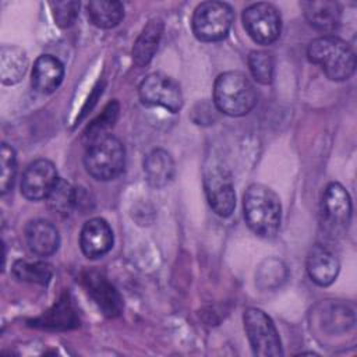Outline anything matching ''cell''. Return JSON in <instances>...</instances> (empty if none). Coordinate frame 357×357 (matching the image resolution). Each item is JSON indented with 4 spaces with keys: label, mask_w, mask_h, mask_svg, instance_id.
<instances>
[{
    "label": "cell",
    "mask_w": 357,
    "mask_h": 357,
    "mask_svg": "<svg viewBox=\"0 0 357 357\" xmlns=\"http://www.w3.org/2000/svg\"><path fill=\"white\" fill-rule=\"evenodd\" d=\"M28 67V57L24 49L15 45H4L0 49V78L6 85L21 81Z\"/></svg>",
    "instance_id": "21"
},
{
    "label": "cell",
    "mask_w": 357,
    "mask_h": 357,
    "mask_svg": "<svg viewBox=\"0 0 357 357\" xmlns=\"http://www.w3.org/2000/svg\"><path fill=\"white\" fill-rule=\"evenodd\" d=\"M13 275L21 280L28 283H36V284H47L53 276V269L49 264L36 261L29 262L24 259H18L13 264Z\"/></svg>",
    "instance_id": "24"
},
{
    "label": "cell",
    "mask_w": 357,
    "mask_h": 357,
    "mask_svg": "<svg viewBox=\"0 0 357 357\" xmlns=\"http://www.w3.org/2000/svg\"><path fill=\"white\" fill-rule=\"evenodd\" d=\"M248 67L252 77L259 84L268 85L272 82L275 63H273V57L269 53L262 50L251 52L248 56Z\"/></svg>",
    "instance_id": "27"
},
{
    "label": "cell",
    "mask_w": 357,
    "mask_h": 357,
    "mask_svg": "<svg viewBox=\"0 0 357 357\" xmlns=\"http://www.w3.org/2000/svg\"><path fill=\"white\" fill-rule=\"evenodd\" d=\"M82 283L103 315L116 318L123 312V298L120 293L102 273L86 271L82 273Z\"/></svg>",
    "instance_id": "12"
},
{
    "label": "cell",
    "mask_w": 357,
    "mask_h": 357,
    "mask_svg": "<svg viewBox=\"0 0 357 357\" xmlns=\"http://www.w3.org/2000/svg\"><path fill=\"white\" fill-rule=\"evenodd\" d=\"M63 77V63L54 56L42 54L36 59L32 68V86L36 92L47 95L60 86Z\"/></svg>",
    "instance_id": "16"
},
{
    "label": "cell",
    "mask_w": 357,
    "mask_h": 357,
    "mask_svg": "<svg viewBox=\"0 0 357 357\" xmlns=\"http://www.w3.org/2000/svg\"><path fill=\"white\" fill-rule=\"evenodd\" d=\"M119 112H120V105L116 99L109 102L105 106L103 112L88 126V128L85 131V138H86L88 144L109 134V130L114 126V123L119 117Z\"/></svg>",
    "instance_id": "25"
},
{
    "label": "cell",
    "mask_w": 357,
    "mask_h": 357,
    "mask_svg": "<svg viewBox=\"0 0 357 357\" xmlns=\"http://www.w3.org/2000/svg\"><path fill=\"white\" fill-rule=\"evenodd\" d=\"M321 227L329 238L346 234L351 220V198L340 183H329L321 197Z\"/></svg>",
    "instance_id": "5"
},
{
    "label": "cell",
    "mask_w": 357,
    "mask_h": 357,
    "mask_svg": "<svg viewBox=\"0 0 357 357\" xmlns=\"http://www.w3.org/2000/svg\"><path fill=\"white\" fill-rule=\"evenodd\" d=\"M57 169L47 159H38L28 165L21 178V194L31 201L46 199L59 181Z\"/></svg>",
    "instance_id": "11"
},
{
    "label": "cell",
    "mask_w": 357,
    "mask_h": 357,
    "mask_svg": "<svg viewBox=\"0 0 357 357\" xmlns=\"http://www.w3.org/2000/svg\"><path fill=\"white\" fill-rule=\"evenodd\" d=\"M141 100L149 106H160L176 113L183 106V93L177 81L163 73H152L139 84Z\"/></svg>",
    "instance_id": "10"
},
{
    "label": "cell",
    "mask_w": 357,
    "mask_h": 357,
    "mask_svg": "<svg viewBox=\"0 0 357 357\" xmlns=\"http://www.w3.org/2000/svg\"><path fill=\"white\" fill-rule=\"evenodd\" d=\"M307 57L319 66L332 81L349 79L356 70V54L350 45L332 35L311 40L307 47Z\"/></svg>",
    "instance_id": "2"
},
{
    "label": "cell",
    "mask_w": 357,
    "mask_h": 357,
    "mask_svg": "<svg viewBox=\"0 0 357 357\" xmlns=\"http://www.w3.org/2000/svg\"><path fill=\"white\" fill-rule=\"evenodd\" d=\"M86 14L89 21L103 29L114 28L124 17V7L116 0H95L86 4Z\"/></svg>",
    "instance_id": "22"
},
{
    "label": "cell",
    "mask_w": 357,
    "mask_h": 357,
    "mask_svg": "<svg viewBox=\"0 0 357 357\" xmlns=\"http://www.w3.org/2000/svg\"><path fill=\"white\" fill-rule=\"evenodd\" d=\"M307 273L318 286H329L339 273V261L336 255L325 245L315 244L307 255Z\"/></svg>",
    "instance_id": "14"
},
{
    "label": "cell",
    "mask_w": 357,
    "mask_h": 357,
    "mask_svg": "<svg viewBox=\"0 0 357 357\" xmlns=\"http://www.w3.org/2000/svg\"><path fill=\"white\" fill-rule=\"evenodd\" d=\"M84 165L89 176L95 180H113L123 172L126 165L124 145L110 134L100 137L88 144Z\"/></svg>",
    "instance_id": "4"
},
{
    "label": "cell",
    "mask_w": 357,
    "mask_h": 357,
    "mask_svg": "<svg viewBox=\"0 0 357 357\" xmlns=\"http://www.w3.org/2000/svg\"><path fill=\"white\" fill-rule=\"evenodd\" d=\"M213 102L219 112L231 117H240L254 109L257 92L245 74L226 71L215 81Z\"/></svg>",
    "instance_id": "3"
},
{
    "label": "cell",
    "mask_w": 357,
    "mask_h": 357,
    "mask_svg": "<svg viewBox=\"0 0 357 357\" xmlns=\"http://www.w3.org/2000/svg\"><path fill=\"white\" fill-rule=\"evenodd\" d=\"M287 278L286 265L276 258L265 259L257 271V283L262 289H275Z\"/></svg>",
    "instance_id": "26"
},
{
    "label": "cell",
    "mask_w": 357,
    "mask_h": 357,
    "mask_svg": "<svg viewBox=\"0 0 357 357\" xmlns=\"http://www.w3.org/2000/svg\"><path fill=\"white\" fill-rule=\"evenodd\" d=\"M301 7L308 24L321 32H332L340 22L342 10L336 1H303Z\"/></svg>",
    "instance_id": "18"
},
{
    "label": "cell",
    "mask_w": 357,
    "mask_h": 357,
    "mask_svg": "<svg viewBox=\"0 0 357 357\" xmlns=\"http://www.w3.org/2000/svg\"><path fill=\"white\" fill-rule=\"evenodd\" d=\"M31 325L40 329L67 331L79 326V318L68 294H64L50 310L32 319Z\"/></svg>",
    "instance_id": "17"
},
{
    "label": "cell",
    "mask_w": 357,
    "mask_h": 357,
    "mask_svg": "<svg viewBox=\"0 0 357 357\" xmlns=\"http://www.w3.org/2000/svg\"><path fill=\"white\" fill-rule=\"evenodd\" d=\"M50 7H52V13L56 24L60 28H68L75 22L78 17L79 3L78 1H56V3H50Z\"/></svg>",
    "instance_id": "29"
},
{
    "label": "cell",
    "mask_w": 357,
    "mask_h": 357,
    "mask_svg": "<svg viewBox=\"0 0 357 357\" xmlns=\"http://www.w3.org/2000/svg\"><path fill=\"white\" fill-rule=\"evenodd\" d=\"M77 191L63 178H59L57 184L53 187L46 198L49 209L59 216H68L70 212L77 205Z\"/></svg>",
    "instance_id": "23"
},
{
    "label": "cell",
    "mask_w": 357,
    "mask_h": 357,
    "mask_svg": "<svg viewBox=\"0 0 357 357\" xmlns=\"http://www.w3.org/2000/svg\"><path fill=\"white\" fill-rule=\"evenodd\" d=\"M244 219L248 227L259 237L276 236L282 220L280 199L269 187L254 183L247 187L243 197Z\"/></svg>",
    "instance_id": "1"
},
{
    "label": "cell",
    "mask_w": 357,
    "mask_h": 357,
    "mask_svg": "<svg viewBox=\"0 0 357 357\" xmlns=\"http://www.w3.org/2000/svg\"><path fill=\"white\" fill-rule=\"evenodd\" d=\"M25 240L28 248L38 257H49L60 245L59 230L52 222L45 219L31 220L25 226Z\"/></svg>",
    "instance_id": "15"
},
{
    "label": "cell",
    "mask_w": 357,
    "mask_h": 357,
    "mask_svg": "<svg viewBox=\"0 0 357 357\" xmlns=\"http://www.w3.org/2000/svg\"><path fill=\"white\" fill-rule=\"evenodd\" d=\"M204 188L213 212L222 218L231 215L236 194L229 170L218 160H209L204 169Z\"/></svg>",
    "instance_id": "8"
},
{
    "label": "cell",
    "mask_w": 357,
    "mask_h": 357,
    "mask_svg": "<svg viewBox=\"0 0 357 357\" xmlns=\"http://www.w3.org/2000/svg\"><path fill=\"white\" fill-rule=\"evenodd\" d=\"M163 28L165 26L162 20L153 18L148 21V24L141 31L132 47V60L138 67H144L152 60L162 38Z\"/></svg>",
    "instance_id": "20"
},
{
    "label": "cell",
    "mask_w": 357,
    "mask_h": 357,
    "mask_svg": "<svg viewBox=\"0 0 357 357\" xmlns=\"http://www.w3.org/2000/svg\"><path fill=\"white\" fill-rule=\"evenodd\" d=\"M0 165H1V173H0V191L1 194H6L13 187L15 173H17V156L15 151L6 142L1 144L0 149Z\"/></svg>",
    "instance_id": "28"
},
{
    "label": "cell",
    "mask_w": 357,
    "mask_h": 357,
    "mask_svg": "<svg viewBox=\"0 0 357 357\" xmlns=\"http://www.w3.org/2000/svg\"><path fill=\"white\" fill-rule=\"evenodd\" d=\"M233 10L223 1H204L192 14L191 26L197 39L202 42H218L227 36L233 24Z\"/></svg>",
    "instance_id": "6"
},
{
    "label": "cell",
    "mask_w": 357,
    "mask_h": 357,
    "mask_svg": "<svg viewBox=\"0 0 357 357\" xmlns=\"http://www.w3.org/2000/svg\"><path fill=\"white\" fill-rule=\"evenodd\" d=\"M243 25L250 38L259 45L273 43L282 31L280 14L269 3H254L243 11Z\"/></svg>",
    "instance_id": "9"
},
{
    "label": "cell",
    "mask_w": 357,
    "mask_h": 357,
    "mask_svg": "<svg viewBox=\"0 0 357 357\" xmlns=\"http://www.w3.org/2000/svg\"><path fill=\"white\" fill-rule=\"evenodd\" d=\"M79 245L84 255L89 259H96L107 254L113 247V230L102 218L86 220L81 229Z\"/></svg>",
    "instance_id": "13"
},
{
    "label": "cell",
    "mask_w": 357,
    "mask_h": 357,
    "mask_svg": "<svg viewBox=\"0 0 357 357\" xmlns=\"http://www.w3.org/2000/svg\"><path fill=\"white\" fill-rule=\"evenodd\" d=\"M144 173L152 187H165L174 177V160L167 151L153 149L144 159Z\"/></svg>",
    "instance_id": "19"
},
{
    "label": "cell",
    "mask_w": 357,
    "mask_h": 357,
    "mask_svg": "<svg viewBox=\"0 0 357 357\" xmlns=\"http://www.w3.org/2000/svg\"><path fill=\"white\" fill-rule=\"evenodd\" d=\"M243 321L248 342L255 356L278 357L283 354L278 329L266 312L254 307L247 308Z\"/></svg>",
    "instance_id": "7"
}]
</instances>
